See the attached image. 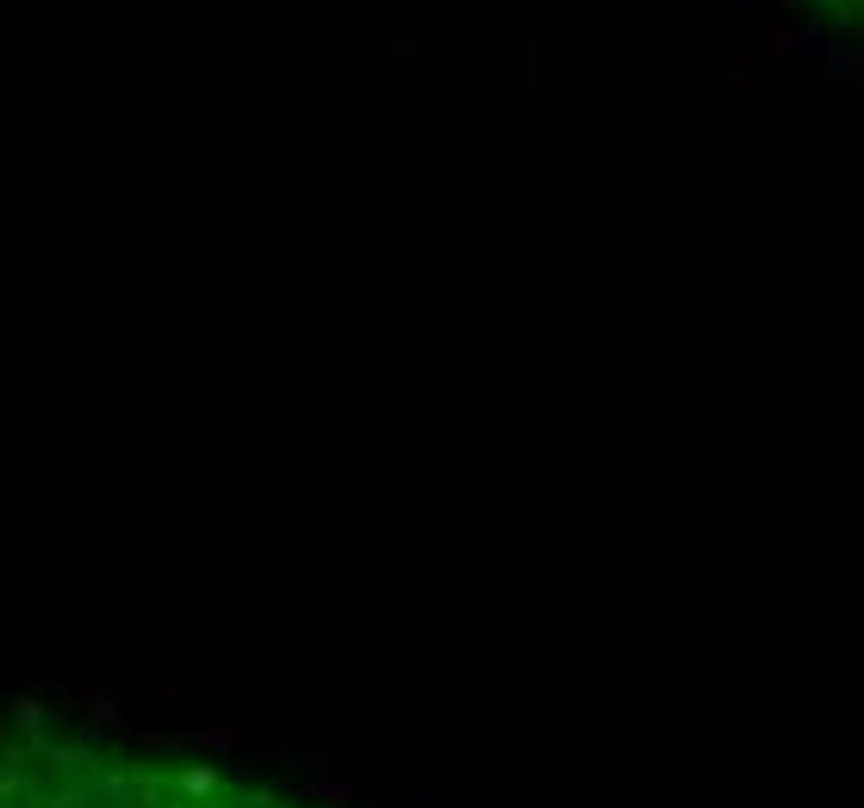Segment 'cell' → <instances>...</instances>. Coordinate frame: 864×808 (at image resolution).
Wrapping results in <instances>:
<instances>
[{
  "mask_svg": "<svg viewBox=\"0 0 864 808\" xmlns=\"http://www.w3.org/2000/svg\"><path fill=\"white\" fill-rule=\"evenodd\" d=\"M833 13H852V19H864V0H827Z\"/></svg>",
  "mask_w": 864,
  "mask_h": 808,
  "instance_id": "1",
  "label": "cell"
}]
</instances>
